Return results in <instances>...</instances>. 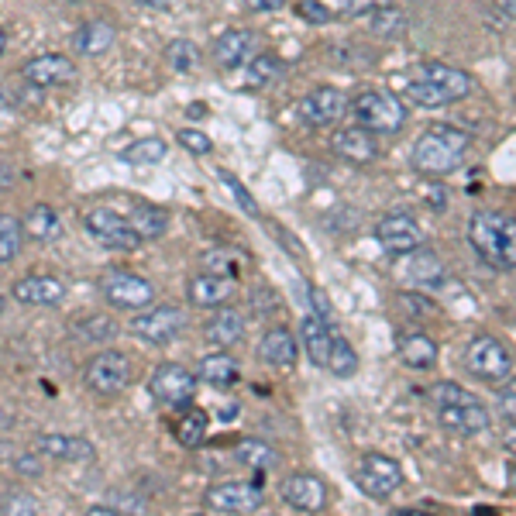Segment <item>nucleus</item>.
I'll use <instances>...</instances> for the list:
<instances>
[{"instance_id": "20", "label": "nucleus", "mask_w": 516, "mask_h": 516, "mask_svg": "<svg viewBox=\"0 0 516 516\" xmlns=\"http://www.w3.org/2000/svg\"><path fill=\"white\" fill-rule=\"evenodd\" d=\"M424 80H430L437 86V90L444 93V97L455 104V100H465L468 93H472V76L465 73V69H455V66H444V62H427V66L417 69Z\"/></svg>"}, {"instance_id": "22", "label": "nucleus", "mask_w": 516, "mask_h": 516, "mask_svg": "<svg viewBox=\"0 0 516 516\" xmlns=\"http://www.w3.org/2000/svg\"><path fill=\"white\" fill-rule=\"evenodd\" d=\"M14 296L28 307H56L66 296V286L52 276H25L21 283H14Z\"/></svg>"}, {"instance_id": "7", "label": "nucleus", "mask_w": 516, "mask_h": 516, "mask_svg": "<svg viewBox=\"0 0 516 516\" xmlns=\"http://www.w3.org/2000/svg\"><path fill=\"white\" fill-rule=\"evenodd\" d=\"M100 293H104V300L117 310H142L155 300V286L148 283V279L135 276V272H121V269L107 272V276L100 279Z\"/></svg>"}, {"instance_id": "38", "label": "nucleus", "mask_w": 516, "mask_h": 516, "mask_svg": "<svg viewBox=\"0 0 516 516\" xmlns=\"http://www.w3.org/2000/svg\"><path fill=\"white\" fill-rule=\"evenodd\" d=\"M21 234H25V228H21L18 217L0 214V265H7V262H14V258H18Z\"/></svg>"}, {"instance_id": "48", "label": "nucleus", "mask_w": 516, "mask_h": 516, "mask_svg": "<svg viewBox=\"0 0 516 516\" xmlns=\"http://www.w3.org/2000/svg\"><path fill=\"white\" fill-rule=\"evenodd\" d=\"M307 293H310V303H314V307H317V317L331 320V303H327V296H324V293H320V289H317V286H310V289H307Z\"/></svg>"}, {"instance_id": "52", "label": "nucleus", "mask_w": 516, "mask_h": 516, "mask_svg": "<svg viewBox=\"0 0 516 516\" xmlns=\"http://www.w3.org/2000/svg\"><path fill=\"white\" fill-rule=\"evenodd\" d=\"M503 448L510 451V455H516V420H513V427L503 434Z\"/></svg>"}, {"instance_id": "5", "label": "nucleus", "mask_w": 516, "mask_h": 516, "mask_svg": "<svg viewBox=\"0 0 516 516\" xmlns=\"http://www.w3.org/2000/svg\"><path fill=\"white\" fill-rule=\"evenodd\" d=\"M355 486L369 499H389L403 486V468L386 455H362L355 465Z\"/></svg>"}, {"instance_id": "42", "label": "nucleus", "mask_w": 516, "mask_h": 516, "mask_svg": "<svg viewBox=\"0 0 516 516\" xmlns=\"http://www.w3.org/2000/svg\"><path fill=\"white\" fill-rule=\"evenodd\" d=\"M76 334H80L83 341H90V344H104V341L117 338V324L111 317H90V320H83V324L76 327Z\"/></svg>"}, {"instance_id": "30", "label": "nucleus", "mask_w": 516, "mask_h": 516, "mask_svg": "<svg viewBox=\"0 0 516 516\" xmlns=\"http://www.w3.org/2000/svg\"><path fill=\"white\" fill-rule=\"evenodd\" d=\"M396 90L403 93L406 100H413V104H420V107H448L451 100L444 97L441 90H437L434 83L424 80L420 73H413V76H400L396 80Z\"/></svg>"}, {"instance_id": "19", "label": "nucleus", "mask_w": 516, "mask_h": 516, "mask_svg": "<svg viewBox=\"0 0 516 516\" xmlns=\"http://www.w3.org/2000/svg\"><path fill=\"white\" fill-rule=\"evenodd\" d=\"M300 344L307 351V358L317 365V369H327V358H331V344H334V331L327 327L324 317L310 314L300 320Z\"/></svg>"}, {"instance_id": "37", "label": "nucleus", "mask_w": 516, "mask_h": 516, "mask_svg": "<svg viewBox=\"0 0 516 516\" xmlns=\"http://www.w3.org/2000/svg\"><path fill=\"white\" fill-rule=\"evenodd\" d=\"M166 62L172 73H193V69L200 66V52L190 38H176V42H169V49H166Z\"/></svg>"}, {"instance_id": "29", "label": "nucleus", "mask_w": 516, "mask_h": 516, "mask_svg": "<svg viewBox=\"0 0 516 516\" xmlns=\"http://www.w3.org/2000/svg\"><path fill=\"white\" fill-rule=\"evenodd\" d=\"M131 228L142 234V241H155L162 238L169 228V217L162 207H155V203H131V214H128Z\"/></svg>"}, {"instance_id": "41", "label": "nucleus", "mask_w": 516, "mask_h": 516, "mask_svg": "<svg viewBox=\"0 0 516 516\" xmlns=\"http://www.w3.org/2000/svg\"><path fill=\"white\" fill-rule=\"evenodd\" d=\"M203 262H207V269L210 272H228V276H238L241 272V265L248 262V255H241V252H234V248H214V252H207L203 255Z\"/></svg>"}, {"instance_id": "23", "label": "nucleus", "mask_w": 516, "mask_h": 516, "mask_svg": "<svg viewBox=\"0 0 516 516\" xmlns=\"http://www.w3.org/2000/svg\"><path fill=\"white\" fill-rule=\"evenodd\" d=\"M334 152L341 155V159L355 162V166H365V162H372L375 155H379V148H375V138L369 128H341L338 135H334Z\"/></svg>"}, {"instance_id": "44", "label": "nucleus", "mask_w": 516, "mask_h": 516, "mask_svg": "<svg viewBox=\"0 0 516 516\" xmlns=\"http://www.w3.org/2000/svg\"><path fill=\"white\" fill-rule=\"evenodd\" d=\"M296 14H300L303 21H310V25H327V21L334 18L331 7L320 4V0H300V4H296Z\"/></svg>"}, {"instance_id": "3", "label": "nucleus", "mask_w": 516, "mask_h": 516, "mask_svg": "<svg viewBox=\"0 0 516 516\" xmlns=\"http://www.w3.org/2000/svg\"><path fill=\"white\" fill-rule=\"evenodd\" d=\"M461 365H465V372L472 379L489 382V386H503L513 375L510 348L499 338H492V334H479V338L468 344L465 355H461Z\"/></svg>"}, {"instance_id": "49", "label": "nucleus", "mask_w": 516, "mask_h": 516, "mask_svg": "<svg viewBox=\"0 0 516 516\" xmlns=\"http://www.w3.org/2000/svg\"><path fill=\"white\" fill-rule=\"evenodd\" d=\"M14 510H28V513H35V510H38V503H35V499H28V496L4 499V513H14Z\"/></svg>"}, {"instance_id": "28", "label": "nucleus", "mask_w": 516, "mask_h": 516, "mask_svg": "<svg viewBox=\"0 0 516 516\" xmlns=\"http://www.w3.org/2000/svg\"><path fill=\"white\" fill-rule=\"evenodd\" d=\"M21 228H25L28 238H35V241H56L62 234V221L49 203H35V207L21 217Z\"/></svg>"}, {"instance_id": "10", "label": "nucleus", "mask_w": 516, "mask_h": 516, "mask_svg": "<svg viewBox=\"0 0 516 516\" xmlns=\"http://www.w3.org/2000/svg\"><path fill=\"white\" fill-rule=\"evenodd\" d=\"M344 111H348V97H344L338 86H317V90H310L296 104V117L307 128H327V124L341 121Z\"/></svg>"}, {"instance_id": "39", "label": "nucleus", "mask_w": 516, "mask_h": 516, "mask_svg": "<svg viewBox=\"0 0 516 516\" xmlns=\"http://www.w3.org/2000/svg\"><path fill=\"white\" fill-rule=\"evenodd\" d=\"M176 437H179V444H186V448H200V444L207 441V413L186 410V417L179 420Z\"/></svg>"}, {"instance_id": "34", "label": "nucleus", "mask_w": 516, "mask_h": 516, "mask_svg": "<svg viewBox=\"0 0 516 516\" xmlns=\"http://www.w3.org/2000/svg\"><path fill=\"white\" fill-rule=\"evenodd\" d=\"M234 455H238V461L245 468H255V472H269L272 465L279 461L276 451L269 448V444H262V441H238V448H234Z\"/></svg>"}, {"instance_id": "24", "label": "nucleus", "mask_w": 516, "mask_h": 516, "mask_svg": "<svg viewBox=\"0 0 516 516\" xmlns=\"http://www.w3.org/2000/svg\"><path fill=\"white\" fill-rule=\"evenodd\" d=\"M203 334L214 348H231L245 338V317H241V310H217L214 320H207Z\"/></svg>"}, {"instance_id": "13", "label": "nucleus", "mask_w": 516, "mask_h": 516, "mask_svg": "<svg viewBox=\"0 0 516 516\" xmlns=\"http://www.w3.org/2000/svg\"><path fill=\"white\" fill-rule=\"evenodd\" d=\"M437 424L448 434L472 437L489 427V410L479 400H458V403H437Z\"/></svg>"}, {"instance_id": "53", "label": "nucleus", "mask_w": 516, "mask_h": 516, "mask_svg": "<svg viewBox=\"0 0 516 516\" xmlns=\"http://www.w3.org/2000/svg\"><path fill=\"white\" fill-rule=\"evenodd\" d=\"M11 183H14V172L7 169V166H0V193L11 190Z\"/></svg>"}, {"instance_id": "54", "label": "nucleus", "mask_w": 516, "mask_h": 516, "mask_svg": "<svg viewBox=\"0 0 516 516\" xmlns=\"http://www.w3.org/2000/svg\"><path fill=\"white\" fill-rule=\"evenodd\" d=\"M499 11L510 14V18H516V0H499Z\"/></svg>"}, {"instance_id": "17", "label": "nucleus", "mask_w": 516, "mask_h": 516, "mask_svg": "<svg viewBox=\"0 0 516 516\" xmlns=\"http://www.w3.org/2000/svg\"><path fill=\"white\" fill-rule=\"evenodd\" d=\"M190 303L193 307H203V310H214V307H224V303L234 296V279L231 276H221V272H203V276L190 279Z\"/></svg>"}, {"instance_id": "33", "label": "nucleus", "mask_w": 516, "mask_h": 516, "mask_svg": "<svg viewBox=\"0 0 516 516\" xmlns=\"http://www.w3.org/2000/svg\"><path fill=\"white\" fill-rule=\"evenodd\" d=\"M283 69V62L272 56H255L252 62L241 66V80L234 86H245V90H255V86H265L269 80H276V73Z\"/></svg>"}, {"instance_id": "32", "label": "nucleus", "mask_w": 516, "mask_h": 516, "mask_svg": "<svg viewBox=\"0 0 516 516\" xmlns=\"http://www.w3.org/2000/svg\"><path fill=\"white\" fill-rule=\"evenodd\" d=\"M400 358L410 369H430L437 362V344L427 338V334H410L400 344Z\"/></svg>"}, {"instance_id": "6", "label": "nucleus", "mask_w": 516, "mask_h": 516, "mask_svg": "<svg viewBox=\"0 0 516 516\" xmlns=\"http://www.w3.org/2000/svg\"><path fill=\"white\" fill-rule=\"evenodd\" d=\"M131 379V358L121 355V351H100L86 362L83 369V382L90 393L97 396H114L128 386Z\"/></svg>"}, {"instance_id": "21", "label": "nucleus", "mask_w": 516, "mask_h": 516, "mask_svg": "<svg viewBox=\"0 0 516 516\" xmlns=\"http://www.w3.org/2000/svg\"><path fill=\"white\" fill-rule=\"evenodd\" d=\"M21 76H25L28 83H35V86H62V83L73 80L76 69H73V62H69L66 56H56V52H49V56H38V59L25 62Z\"/></svg>"}, {"instance_id": "8", "label": "nucleus", "mask_w": 516, "mask_h": 516, "mask_svg": "<svg viewBox=\"0 0 516 516\" xmlns=\"http://www.w3.org/2000/svg\"><path fill=\"white\" fill-rule=\"evenodd\" d=\"M86 231L104 248H114V252H131V248L142 245V234L131 228L128 217H121L117 210H107V207H97L86 214Z\"/></svg>"}, {"instance_id": "31", "label": "nucleus", "mask_w": 516, "mask_h": 516, "mask_svg": "<svg viewBox=\"0 0 516 516\" xmlns=\"http://www.w3.org/2000/svg\"><path fill=\"white\" fill-rule=\"evenodd\" d=\"M200 379L210 382V386H217V389H228L241 379V369H238V362H234L231 355L217 351V355H207L200 362Z\"/></svg>"}, {"instance_id": "45", "label": "nucleus", "mask_w": 516, "mask_h": 516, "mask_svg": "<svg viewBox=\"0 0 516 516\" xmlns=\"http://www.w3.org/2000/svg\"><path fill=\"white\" fill-rule=\"evenodd\" d=\"M179 145H183L186 152H193V155H210V152H214V142H210V138L197 128L179 131Z\"/></svg>"}, {"instance_id": "26", "label": "nucleus", "mask_w": 516, "mask_h": 516, "mask_svg": "<svg viewBox=\"0 0 516 516\" xmlns=\"http://www.w3.org/2000/svg\"><path fill=\"white\" fill-rule=\"evenodd\" d=\"M444 265H441V258H437L434 252H424V245L417 248V252H410L406 255V279L410 283H417V286H441L444 283Z\"/></svg>"}, {"instance_id": "27", "label": "nucleus", "mask_w": 516, "mask_h": 516, "mask_svg": "<svg viewBox=\"0 0 516 516\" xmlns=\"http://www.w3.org/2000/svg\"><path fill=\"white\" fill-rule=\"evenodd\" d=\"M114 38H117V31H114L111 21H104V18H90L80 31H76L73 45H76V52H83V56H100V52L111 49Z\"/></svg>"}, {"instance_id": "15", "label": "nucleus", "mask_w": 516, "mask_h": 516, "mask_svg": "<svg viewBox=\"0 0 516 516\" xmlns=\"http://www.w3.org/2000/svg\"><path fill=\"white\" fill-rule=\"evenodd\" d=\"M279 492H283V503L300 513H320L327 506V482L310 472L286 475Z\"/></svg>"}, {"instance_id": "25", "label": "nucleus", "mask_w": 516, "mask_h": 516, "mask_svg": "<svg viewBox=\"0 0 516 516\" xmlns=\"http://www.w3.org/2000/svg\"><path fill=\"white\" fill-rule=\"evenodd\" d=\"M296 338L283 327H276V331H269L258 344V358H262L265 365H272V369H289V365L296 362Z\"/></svg>"}, {"instance_id": "16", "label": "nucleus", "mask_w": 516, "mask_h": 516, "mask_svg": "<svg viewBox=\"0 0 516 516\" xmlns=\"http://www.w3.org/2000/svg\"><path fill=\"white\" fill-rule=\"evenodd\" d=\"M255 52H258V35L248 28H231L214 42V62L224 69L245 66V62L255 59Z\"/></svg>"}, {"instance_id": "56", "label": "nucleus", "mask_w": 516, "mask_h": 516, "mask_svg": "<svg viewBox=\"0 0 516 516\" xmlns=\"http://www.w3.org/2000/svg\"><path fill=\"white\" fill-rule=\"evenodd\" d=\"M510 489H513V492H516V465H513V468H510Z\"/></svg>"}, {"instance_id": "46", "label": "nucleus", "mask_w": 516, "mask_h": 516, "mask_svg": "<svg viewBox=\"0 0 516 516\" xmlns=\"http://www.w3.org/2000/svg\"><path fill=\"white\" fill-rule=\"evenodd\" d=\"M393 0H344V14H351V18H362V14H375L379 7H389Z\"/></svg>"}, {"instance_id": "55", "label": "nucleus", "mask_w": 516, "mask_h": 516, "mask_svg": "<svg viewBox=\"0 0 516 516\" xmlns=\"http://www.w3.org/2000/svg\"><path fill=\"white\" fill-rule=\"evenodd\" d=\"M145 7H155V11H162V7H169L172 0H142Z\"/></svg>"}, {"instance_id": "50", "label": "nucleus", "mask_w": 516, "mask_h": 516, "mask_svg": "<svg viewBox=\"0 0 516 516\" xmlns=\"http://www.w3.org/2000/svg\"><path fill=\"white\" fill-rule=\"evenodd\" d=\"M286 0H245L248 11H279Z\"/></svg>"}, {"instance_id": "57", "label": "nucleus", "mask_w": 516, "mask_h": 516, "mask_svg": "<svg viewBox=\"0 0 516 516\" xmlns=\"http://www.w3.org/2000/svg\"><path fill=\"white\" fill-rule=\"evenodd\" d=\"M4 45H7V38H4V28H0V52H4Z\"/></svg>"}, {"instance_id": "40", "label": "nucleus", "mask_w": 516, "mask_h": 516, "mask_svg": "<svg viewBox=\"0 0 516 516\" xmlns=\"http://www.w3.org/2000/svg\"><path fill=\"white\" fill-rule=\"evenodd\" d=\"M403 28H406V14L396 4L379 7V11L372 14V31L379 38H393V35H400Z\"/></svg>"}, {"instance_id": "43", "label": "nucleus", "mask_w": 516, "mask_h": 516, "mask_svg": "<svg viewBox=\"0 0 516 516\" xmlns=\"http://www.w3.org/2000/svg\"><path fill=\"white\" fill-rule=\"evenodd\" d=\"M217 179H221V183L228 186V193H231L234 200L241 203V210H245L248 217H258V203H255V197L245 190V186H241V179L234 176V172H228V169H217Z\"/></svg>"}, {"instance_id": "36", "label": "nucleus", "mask_w": 516, "mask_h": 516, "mask_svg": "<svg viewBox=\"0 0 516 516\" xmlns=\"http://www.w3.org/2000/svg\"><path fill=\"white\" fill-rule=\"evenodd\" d=\"M358 369V355L355 348L348 344V338L334 334V344H331V358H327V372L338 375V379H351Z\"/></svg>"}, {"instance_id": "12", "label": "nucleus", "mask_w": 516, "mask_h": 516, "mask_svg": "<svg viewBox=\"0 0 516 516\" xmlns=\"http://www.w3.org/2000/svg\"><path fill=\"white\" fill-rule=\"evenodd\" d=\"M186 327V314L179 307H155L131 320V334L148 344H169Z\"/></svg>"}, {"instance_id": "2", "label": "nucleus", "mask_w": 516, "mask_h": 516, "mask_svg": "<svg viewBox=\"0 0 516 516\" xmlns=\"http://www.w3.org/2000/svg\"><path fill=\"white\" fill-rule=\"evenodd\" d=\"M472 248L496 269H516V217L503 210H475L468 224Z\"/></svg>"}, {"instance_id": "14", "label": "nucleus", "mask_w": 516, "mask_h": 516, "mask_svg": "<svg viewBox=\"0 0 516 516\" xmlns=\"http://www.w3.org/2000/svg\"><path fill=\"white\" fill-rule=\"evenodd\" d=\"M375 238H379V245L386 248L389 255H410L424 245V228L406 214H389L379 221Z\"/></svg>"}, {"instance_id": "9", "label": "nucleus", "mask_w": 516, "mask_h": 516, "mask_svg": "<svg viewBox=\"0 0 516 516\" xmlns=\"http://www.w3.org/2000/svg\"><path fill=\"white\" fill-rule=\"evenodd\" d=\"M148 393L166 406H186L193 400V393H197V375L179 362H166L152 372V379H148Z\"/></svg>"}, {"instance_id": "4", "label": "nucleus", "mask_w": 516, "mask_h": 516, "mask_svg": "<svg viewBox=\"0 0 516 516\" xmlns=\"http://www.w3.org/2000/svg\"><path fill=\"white\" fill-rule=\"evenodd\" d=\"M351 114L362 128H369L372 135H396V131L406 124V107L400 97L386 90H365L355 97L351 104Z\"/></svg>"}, {"instance_id": "1", "label": "nucleus", "mask_w": 516, "mask_h": 516, "mask_svg": "<svg viewBox=\"0 0 516 516\" xmlns=\"http://www.w3.org/2000/svg\"><path fill=\"white\" fill-rule=\"evenodd\" d=\"M468 152V135L455 124H430L424 135L413 142L410 162L424 176H444L461 166V155Z\"/></svg>"}, {"instance_id": "51", "label": "nucleus", "mask_w": 516, "mask_h": 516, "mask_svg": "<svg viewBox=\"0 0 516 516\" xmlns=\"http://www.w3.org/2000/svg\"><path fill=\"white\" fill-rule=\"evenodd\" d=\"M18 472L38 475V472H42V465H38V458H35V455H21V458H18Z\"/></svg>"}, {"instance_id": "18", "label": "nucleus", "mask_w": 516, "mask_h": 516, "mask_svg": "<svg viewBox=\"0 0 516 516\" xmlns=\"http://www.w3.org/2000/svg\"><path fill=\"white\" fill-rule=\"evenodd\" d=\"M35 448L42 451L45 458H56V461H93L97 458V448H93L86 437H69V434H38Z\"/></svg>"}, {"instance_id": "35", "label": "nucleus", "mask_w": 516, "mask_h": 516, "mask_svg": "<svg viewBox=\"0 0 516 516\" xmlns=\"http://www.w3.org/2000/svg\"><path fill=\"white\" fill-rule=\"evenodd\" d=\"M166 152H169V148H166L162 138H142V142L124 148L121 159L131 162V166H159V162L166 159Z\"/></svg>"}, {"instance_id": "11", "label": "nucleus", "mask_w": 516, "mask_h": 516, "mask_svg": "<svg viewBox=\"0 0 516 516\" xmlns=\"http://www.w3.org/2000/svg\"><path fill=\"white\" fill-rule=\"evenodd\" d=\"M262 506V489L258 482H221L203 492V510L210 513H255Z\"/></svg>"}, {"instance_id": "47", "label": "nucleus", "mask_w": 516, "mask_h": 516, "mask_svg": "<svg viewBox=\"0 0 516 516\" xmlns=\"http://www.w3.org/2000/svg\"><path fill=\"white\" fill-rule=\"evenodd\" d=\"M499 410H503V417L516 420V379L503 382V393H499Z\"/></svg>"}, {"instance_id": "58", "label": "nucleus", "mask_w": 516, "mask_h": 516, "mask_svg": "<svg viewBox=\"0 0 516 516\" xmlns=\"http://www.w3.org/2000/svg\"><path fill=\"white\" fill-rule=\"evenodd\" d=\"M0 310H4V300H0Z\"/></svg>"}]
</instances>
